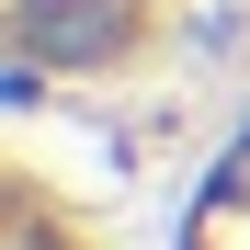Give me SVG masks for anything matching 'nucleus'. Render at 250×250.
Here are the masks:
<instances>
[{
  "instance_id": "obj_1",
  "label": "nucleus",
  "mask_w": 250,
  "mask_h": 250,
  "mask_svg": "<svg viewBox=\"0 0 250 250\" xmlns=\"http://www.w3.org/2000/svg\"><path fill=\"white\" fill-rule=\"evenodd\" d=\"M171 34V0H12L23 80H114Z\"/></svg>"
},
{
  "instance_id": "obj_2",
  "label": "nucleus",
  "mask_w": 250,
  "mask_h": 250,
  "mask_svg": "<svg viewBox=\"0 0 250 250\" xmlns=\"http://www.w3.org/2000/svg\"><path fill=\"white\" fill-rule=\"evenodd\" d=\"M0 250H114L103 216L46 171V148H34V137L12 148V228H0Z\"/></svg>"
},
{
  "instance_id": "obj_3",
  "label": "nucleus",
  "mask_w": 250,
  "mask_h": 250,
  "mask_svg": "<svg viewBox=\"0 0 250 250\" xmlns=\"http://www.w3.org/2000/svg\"><path fill=\"white\" fill-rule=\"evenodd\" d=\"M193 250H250V159L228 171V193H216V216L193 228Z\"/></svg>"
}]
</instances>
